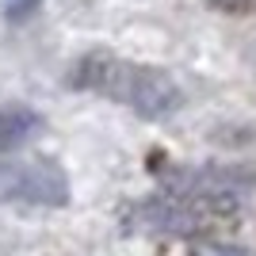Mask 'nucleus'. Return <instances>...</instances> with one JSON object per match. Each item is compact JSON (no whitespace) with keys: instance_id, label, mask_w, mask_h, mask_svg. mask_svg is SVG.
I'll return each instance as SVG.
<instances>
[{"instance_id":"7ed1b4c3","label":"nucleus","mask_w":256,"mask_h":256,"mask_svg":"<svg viewBox=\"0 0 256 256\" xmlns=\"http://www.w3.org/2000/svg\"><path fill=\"white\" fill-rule=\"evenodd\" d=\"M42 130V115L31 111V107H0V153H12L27 146Z\"/></svg>"},{"instance_id":"f03ea898","label":"nucleus","mask_w":256,"mask_h":256,"mask_svg":"<svg viewBox=\"0 0 256 256\" xmlns=\"http://www.w3.org/2000/svg\"><path fill=\"white\" fill-rule=\"evenodd\" d=\"M69 199V180L54 160H4L0 164V203L62 206Z\"/></svg>"},{"instance_id":"f257e3e1","label":"nucleus","mask_w":256,"mask_h":256,"mask_svg":"<svg viewBox=\"0 0 256 256\" xmlns=\"http://www.w3.org/2000/svg\"><path fill=\"white\" fill-rule=\"evenodd\" d=\"M69 84L96 92V96H107V100H118L130 111H138L142 118H164L180 107V84L164 69L122 62V58H115L107 50L84 54L73 65Z\"/></svg>"},{"instance_id":"20e7f679","label":"nucleus","mask_w":256,"mask_h":256,"mask_svg":"<svg viewBox=\"0 0 256 256\" xmlns=\"http://www.w3.org/2000/svg\"><path fill=\"white\" fill-rule=\"evenodd\" d=\"M195 256H256V252H248L241 245H226V241H210V245H199Z\"/></svg>"}]
</instances>
